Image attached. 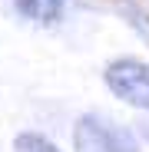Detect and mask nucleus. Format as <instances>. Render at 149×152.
<instances>
[{
    "mask_svg": "<svg viewBox=\"0 0 149 152\" xmlns=\"http://www.w3.org/2000/svg\"><path fill=\"white\" fill-rule=\"evenodd\" d=\"M73 152H139V145L129 136V129L86 113L73 126Z\"/></svg>",
    "mask_w": 149,
    "mask_h": 152,
    "instance_id": "obj_1",
    "label": "nucleus"
},
{
    "mask_svg": "<svg viewBox=\"0 0 149 152\" xmlns=\"http://www.w3.org/2000/svg\"><path fill=\"white\" fill-rule=\"evenodd\" d=\"M103 80H106V89L116 99H123L133 109H146L149 113V63L133 60V56L113 60L103 69Z\"/></svg>",
    "mask_w": 149,
    "mask_h": 152,
    "instance_id": "obj_2",
    "label": "nucleus"
},
{
    "mask_svg": "<svg viewBox=\"0 0 149 152\" xmlns=\"http://www.w3.org/2000/svg\"><path fill=\"white\" fill-rule=\"evenodd\" d=\"M13 7H17L20 17L50 27V23H60V20H63L66 0H13Z\"/></svg>",
    "mask_w": 149,
    "mask_h": 152,
    "instance_id": "obj_3",
    "label": "nucleus"
},
{
    "mask_svg": "<svg viewBox=\"0 0 149 152\" xmlns=\"http://www.w3.org/2000/svg\"><path fill=\"white\" fill-rule=\"evenodd\" d=\"M13 152H60V145L43 132H20L13 139Z\"/></svg>",
    "mask_w": 149,
    "mask_h": 152,
    "instance_id": "obj_4",
    "label": "nucleus"
},
{
    "mask_svg": "<svg viewBox=\"0 0 149 152\" xmlns=\"http://www.w3.org/2000/svg\"><path fill=\"white\" fill-rule=\"evenodd\" d=\"M139 136H142V139L149 142V122H142V126H139Z\"/></svg>",
    "mask_w": 149,
    "mask_h": 152,
    "instance_id": "obj_5",
    "label": "nucleus"
}]
</instances>
